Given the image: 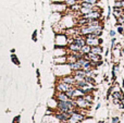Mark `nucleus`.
Masks as SVG:
<instances>
[{"label": "nucleus", "mask_w": 124, "mask_h": 123, "mask_svg": "<svg viewBox=\"0 0 124 123\" xmlns=\"http://www.w3.org/2000/svg\"><path fill=\"white\" fill-rule=\"evenodd\" d=\"M98 38H99V37H98ZM98 38H85L86 39V44H87V45H89L90 47H93V46H97V45H99Z\"/></svg>", "instance_id": "7"}, {"label": "nucleus", "mask_w": 124, "mask_h": 123, "mask_svg": "<svg viewBox=\"0 0 124 123\" xmlns=\"http://www.w3.org/2000/svg\"><path fill=\"white\" fill-rule=\"evenodd\" d=\"M84 119H85V115H84L82 112L77 111V109H76V111H75V112L70 117V121H71V122H73V123L82 122Z\"/></svg>", "instance_id": "1"}, {"label": "nucleus", "mask_w": 124, "mask_h": 123, "mask_svg": "<svg viewBox=\"0 0 124 123\" xmlns=\"http://www.w3.org/2000/svg\"><path fill=\"white\" fill-rule=\"evenodd\" d=\"M113 102H114L116 105H120L121 100H120V99H118V98H113Z\"/></svg>", "instance_id": "16"}, {"label": "nucleus", "mask_w": 124, "mask_h": 123, "mask_svg": "<svg viewBox=\"0 0 124 123\" xmlns=\"http://www.w3.org/2000/svg\"><path fill=\"white\" fill-rule=\"evenodd\" d=\"M112 97L118 98V99H120V100L124 99V95H123L122 92H114V93H112Z\"/></svg>", "instance_id": "10"}, {"label": "nucleus", "mask_w": 124, "mask_h": 123, "mask_svg": "<svg viewBox=\"0 0 124 123\" xmlns=\"http://www.w3.org/2000/svg\"><path fill=\"white\" fill-rule=\"evenodd\" d=\"M56 97H57V99H58V101H68V100H70V98L66 96L65 93H60V92H58Z\"/></svg>", "instance_id": "6"}, {"label": "nucleus", "mask_w": 124, "mask_h": 123, "mask_svg": "<svg viewBox=\"0 0 124 123\" xmlns=\"http://www.w3.org/2000/svg\"><path fill=\"white\" fill-rule=\"evenodd\" d=\"M110 36H111V37H114V36H116V32H114L113 30L110 31Z\"/></svg>", "instance_id": "17"}, {"label": "nucleus", "mask_w": 124, "mask_h": 123, "mask_svg": "<svg viewBox=\"0 0 124 123\" xmlns=\"http://www.w3.org/2000/svg\"><path fill=\"white\" fill-rule=\"evenodd\" d=\"M64 3H65L68 7H71V6H73V4L77 3V1L76 0H64Z\"/></svg>", "instance_id": "12"}, {"label": "nucleus", "mask_w": 124, "mask_h": 123, "mask_svg": "<svg viewBox=\"0 0 124 123\" xmlns=\"http://www.w3.org/2000/svg\"><path fill=\"white\" fill-rule=\"evenodd\" d=\"M90 49H92V47H90L89 45H87V44H86V45H84L83 47L81 48L79 52H81V54H88L90 52Z\"/></svg>", "instance_id": "9"}, {"label": "nucleus", "mask_w": 124, "mask_h": 123, "mask_svg": "<svg viewBox=\"0 0 124 123\" xmlns=\"http://www.w3.org/2000/svg\"><path fill=\"white\" fill-rule=\"evenodd\" d=\"M69 67H70V69L73 71H76V70H79L82 69V65L79 64L77 61H75V62H72V63H69Z\"/></svg>", "instance_id": "8"}, {"label": "nucleus", "mask_w": 124, "mask_h": 123, "mask_svg": "<svg viewBox=\"0 0 124 123\" xmlns=\"http://www.w3.org/2000/svg\"><path fill=\"white\" fill-rule=\"evenodd\" d=\"M116 26H118V28H116L118 33H119V34L122 35V34H123V32H124V27H123L122 25H116Z\"/></svg>", "instance_id": "14"}, {"label": "nucleus", "mask_w": 124, "mask_h": 123, "mask_svg": "<svg viewBox=\"0 0 124 123\" xmlns=\"http://www.w3.org/2000/svg\"><path fill=\"white\" fill-rule=\"evenodd\" d=\"M84 80L86 81L87 83H89V84H93V85H96V81H95V77L94 76H89V75H86L85 77H84Z\"/></svg>", "instance_id": "11"}, {"label": "nucleus", "mask_w": 124, "mask_h": 123, "mask_svg": "<svg viewBox=\"0 0 124 123\" xmlns=\"http://www.w3.org/2000/svg\"><path fill=\"white\" fill-rule=\"evenodd\" d=\"M68 48H69V50H70V52H78L82 47H79L78 45H76V44L71 41V43L68 45Z\"/></svg>", "instance_id": "4"}, {"label": "nucleus", "mask_w": 124, "mask_h": 123, "mask_svg": "<svg viewBox=\"0 0 124 123\" xmlns=\"http://www.w3.org/2000/svg\"><path fill=\"white\" fill-rule=\"evenodd\" d=\"M83 1H85V2H88V3H92V4H98V2L100 1V0H83Z\"/></svg>", "instance_id": "13"}, {"label": "nucleus", "mask_w": 124, "mask_h": 123, "mask_svg": "<svg viewBox=\"0 0 124 123\" xmlns=\"http://www.w3.org/2000/svg\"><path fill=\"white\" fill-rule=\"evenodd\" d=\"M103 51V48L101 45H97V46H93L92 49H90V52L93 54H101Z\"/></svg>", "instance_id": "5"}, {"label": "nucleus", "mask_w": 124, "mask_h": 123, "mask_svg": "<svg viewBox=\"0 0 124 123\" xmlns=\"http://www.w3.org/2000/svg\"><path fill=\"white\" fill-rule=\"evenodd\" d=\"M118 120H119L118 118H114V119H113V122H114V123H116V122H118Z\"/></svg>", "instance_id": "18"}, {"label": "nucleus", "mask_w": 124, "mask_h": 123, "mask_svg": "<svg viewBox=\"0 0 124 123\" xmlns=\"http://www.w3.org/2000/svg\"><path fill=\"white\" fill-rule=\"evenodd\" d=\"M12 60H13V62H14V63H16V64H20L19 60H17V58L14 56V54H12Z\"/></svg>", "instance_id": "15"}, {"label": "nucleus", "mask_w": 124, "mask_h": 123, "mask_svg": "<svg viewBox=\"0 0 124 123\" xmlns=\"http://www.w3.org/2000/svg\"><path fill=\"white\" fill-rule=\"evenodd\" d=\"M62 82L64 83H68V84H71V85H74L75 84V78L73 75H69V76H63V77H61Z\"/></svg>", "instance_id": "3"}, {"label": "nucleus", "mask_w": 124, "mask_h": 123, "mask_svg": "<svg viewBox=\"0 0 124 123\" xmlns=\"http://www.w3.org/2000/svg\"><path fill=\"white\" fill-rule=\"evenodd\" d=\"M72 87V85L71 84H68V83H64L60 81V83H58L56 86L57 88V92H60V93H65V92H68L69 89Z\"/></svg>", "instance_id": "2"}]
</instances>
